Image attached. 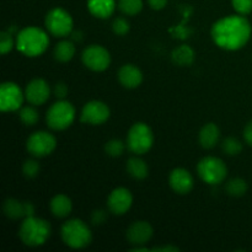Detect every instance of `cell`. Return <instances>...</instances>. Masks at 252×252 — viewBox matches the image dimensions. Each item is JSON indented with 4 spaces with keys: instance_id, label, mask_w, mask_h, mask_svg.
<instances>
[{
    "instance_id": "obj_2",
    "label": "cell",
    "mask_w": 252,
    "mask_h": 252,
    "mask_svg": "<svg viewBox=\"0 0 252 252\" xmlns=\"http://www.w3.org/2000/svg\"><path fill=\"white\" fill-rule=\"evenodd\" d=\"M48 46V34L38 27H25L17 33L16 48L27 57L41 56L46 52Z\"/></svg>"
},
{
    "instance_id": "obj_14",
    "label": "cell",
    "mask_w": 252,
    "mask_h": 252,
    "mask_svg": "<svg viewBox=\"0 0 252 252\" xmlns=\"http://www.w3.org/2000/svg\"><path fill=\"white\" fill-rule=\"evenodd\" d=\"M51 89L43 79H33L30 81L25 90V98L29 101L31 105L39 106L43 105L49 98Z\"/></svg>"
},
{
    "instance_id": "obj_13",
    "label": "cell",
    "mask_w": 252,
    "mask_h": 252,
    "mask_svg": "<svg viewBox=\"0 0 252 252\" xmlns=\"http://www.w3.org/2000/svg\"><path fill=\"white\" fill-rule=\"evenodd\" d=\"M133 203V196L129 189L125 187H118L113 189L107 199V206L111 213L115 216H123L129 211Z\"/></svg>"
},
{
    "instance_id": "obj_1",
    "label": "cell",
    "mask_w": 252,
    "mask_h": 252,
    "mask_svg": "<svg viewBox=\"0 0 252 252\" xmlns=\"http://www.w3.org/2000/svg\"><path fill=\"white\" fill-rule=\"evenodd\" d=\"M251 25L244 15H230L218 20L212 27L214 43L226 51L243 48L251 37Z\"/></svg>"
},
{
    "instance_id": "obj_25",
    "label": "cell",
    "mask_w": 252,
    "mask_h": 252,
    "mask_svg": "<svg viewBox=\"0 0 252 252\" xmlns=\"http://www.w3.org/2000/svg\"><path fill=\"white\" fill-rule=\"evenodd\" d=\"M248 184L245 180L240 179V177H235L226 182L225 191L229 196L231 197H241L248 192Z\"/></svg>"
},
{
    "instance_id": "obj_18",
    "label": "cell",
    "mask_w": 252,
    "mask_h": 252,
    "mask_svg": "<svg viewBox=\"0 0 252 252\" xmlns=\"http://www.w3.org/2000/svg\"><path fill=\"white\" fill-rule=\"evenodd\" d=\"M220 138V130H219L218 126L214 123H207L202 127L201 132H199V144L204 149H212L216 147Z\"/></svg>"
},
{
    "instance_id": "obj_17",
    "label": "cell",
    "mask_w": 252,
    "mask_h": 252,
    "mask_svg": "<svg viewBox=\"0 0 252 252\" xmlns=\"http://www.w3.org/2000/svg\"><path fill=\"white\" fill-rule=\"evenodd\" d=\"M118 80L126 89H135L142 84L143 74L138 66L125 64L118 71Z\"/></svg>"
},
{
    "instance_id": "obj_7",
    "label": "cell",
    "mask_w": 252,
    "mask_h": 252,
    "mask_svg": "<svg viewBox=\"0 0 252 252\" xmlns=\"http://www.w3.org/2000/svg\"><path fill=\"white\" fill-rule=\"evenodd\" d=\"M154 144V134L148 125L138 122L130 127L127 135V145L132 153L143 155L149 152Z\"/></svg>"
},
{
    "instance_id": "obj_39",
    "label": "cell",
    "mask_w": 252,
    "mask_h": 252,
    "mask_svg": "<svg viewBox=\"0 0 252 252\" xmlns=\"http://www.w3.org/2000/svg\"><path fill=\"white\" fill-rule=\"evenodd\" d=\"M152 251H164V252L179 251V248H175V246H158V248L152 249Z\"/></svg>"
},
{
    "instance_id": "obj_24",
    "label": "cell",
    "mask_w": 252,
    "mask_h": 252,
    "mask_svg": "<svg viewBox=\"0 0 252 252\" xmlns=\"http://www.w3.org/2000/svg\"><path fill=\"white\" fill-rule=\"evenodd\" d=\"M4 213L7 218L16 219L25 218V202H20L15 198H7L4 202Z\"/></svg>"
},
{
    "instance_id": "obj_34",
    "label": "cell",
    "mask_w": 252,
    "mask_h": 252,
    "mask_svg": "<svg viewBox=\"0 0 252 252\" xmlns=\"http://www.w3.org/2000/svg\"><path fill=\"white\" fill-rule=\"evenodd\" d=\"M107 220V212L103 211V209H95L91 214V223L93 225L98 226L102 225Z\"/></svg>"
},
{
    "instance_id": "obj_28",
    "label": "cell",
    "mask_w": 252,
    "mask_h": 252,
    "mask_svg": "<svg viewBox=\"0 0 252 252\" xmlns=\"http://www.w3.org/2000/svg\"><path fill=\"white\" fill-rule=\"evenodd\" d=\"M19 117L25 126H34L38 122V112L32 106H25L20 110Z\"/></svg>"
},
{
    "instance_id": "obj_4",
    "label": "cell",
    "mask_w": 252,
    "mask_h": 252,
    "mask_svg": "<svg viewBox=\"0 0 252 252\" xmlns=\"http://www.w3.org/2000/svg\"><path fill=\"white\" fill-rule=\"evenodd\" d=\"M62 240L71 249H84L90 245L93 234L89 226L80 219H70L62 225Z\"/></svg>"
},
{
    "instance_id": "obj_12",
    "label": "cell",
    "mask_w": 252,
    "mask_h": 252,
    "mask_svg": "<svg viewBox=\"0 0 252 252\" xmlns=\"http://www.w3.org/2000/svg\"><path fill=\"white\" fill-rule=\"evenodd\" d=\"M111 111L108 106L102 101H90L85 103L81 111V122L88 125L98 126L105 123L110 118Z\"/></svg>"
},
{
    "instance_id": "obj_30",
    "label": "cell",
    "mask_w": 252,
    "mask_h": 252,
    "mask_svg": "<svg viewBox=\"0 0 252 252\" xmlns=\"http://www.w3.org/2000/svg\"><path fill=\"white\" fill-rule=\"evenodd\" d=\"M22 172H24V176L27 179H33L38 175L39 172V164L36 160L29 159L24 162L22 165Z\"/></svg>"
},
{
    "instance_id": "obj_6",
    "label": "cell",
    "mask_w": 252,
    "mask_h": 252,
    "mask_svg": "<svg viewBox=\"0 0 252 252\" xmlns=\"http://www.w3.org/2000/svg\"><path fill=\"white\" fill-rule=\"evenodd\" d=\"M197 172L202 181L206 184L219 185L226 179L228 167L219 158L206 157L197 164Z\"/></svg>"
},
{
    "instance_id": "obj_38",
    "label": "cell",
    "mask_w": 252,
    "mask_h": 252,
    "mask_svg": "<svg viewBox=\"0 0 252 252\" xmlns=\"http://www.w3.org/2000/svg\"><path fill=\"white\" fill-rule=\"evenodd\" d=\"M34 216V206L31 202H25V218Z\"/></svg>"
},
{
    "instance_id": "obj_36",
    "label": "cell",
    "mask_w": 252,
    "mask_h": 252,
    "mask_svg": "<svg viewBox=\"0 0 252 252\" xmlns=\"http://www.w3.org/2000/svg\"><path fill=\"white\" fill-rule=\"evenodd\" d=\"M244 139H245L246 144L252 147V121H250L244 128Z\"/></svg>"
},
{
    "instance_id": "obj_3",
    "label": "cell",
    "mask_w": 252,
    "mask_h": 252,
    "mask_svg": "<svg viewBox=\"0 0 252 252\" xmlns=\"http://www.w3.org/2000/svg\"><path fill=\"white\" fill-rule=\"evenodd\" d=\"M22 243L30 248H37L47 243L51 236V225L47 220L36 217H29L22 221L19 230Z\"/></svg>"
},
{
    "instance_id": "obj_9",
    "label": "cell",
    "mask_w": 252,
    "mask_h": 252,
    "mask_svg": "<svg viewBox=\"0 0 252 252\" xmlns=\"http://www.w3.org/2000/svg\"><path fill=\"white\" fill-rule=\"evenodd\" d=\"M57 147V139L53 134L44 130L34 132L26 142L27 152L36 158H43L52 154Z\"/></svg>"
},
{
    "instance_id": "obj_31",
    "label": "cell",
    "mask_w": 252,
    "mask_h": 252,
    "mask_svg": "<svg viewBox=\"0 0 252 252\" xmlns=\"http://www.w3.org/2000/svg\"><path fill=\"white\" fill-rule=\"evenodd\" d=\"M112 30L118 36H125L129 32V22L125 17H116L112 22Z\"/></svg>"
},
{
    "instance_id": "obj_21",
    "label": "cell",
    "mask_w": 252,
    "mask_h": 252,
    "mask_svg": "<svg viewBox=\"0 0 252 252\" xmlns=\"http://www.w3.org/2000/svg\"><path fill=\"white\" fill-rule=\"evenodd\" d=\"M171 59L176 65L189 66L194 62V51L187 44H181L172 51Z\"/></svg>"
},
{
    "instance_id": "obj_29",
    "label": "cell",
    "mask_w": 252,
    "mask_h": 252,
    "mask_svg": "<svg viewBox=\"0 0 252 252\" xmlns=\"http://www.w3.org/2000/svg\"><path fill=\"white\" fill-rule=\"evenodd\" d=\"M126 144L120 139H112L108 140L105 144V152L106 154L110 155L112 158H118L125 153Z\"/></svg>"
},
{
    "instance_id": "obj_26",
    "label": "cell",
    "mask_w": 252,
    "mask_h": 252,
    "mask_svg": "<svg viewBox=\"0 0 252 252\" xmlns=\"http://www.w3.org/2000/svg\"><path fill=\"white\" fill-rule=\"evenodd\" d=\"M118 7L125 15L134 16V15L139 14L142 11L143 1L142 0H120Z\"/></svg>"
},
{
    "instance_id": "obj_16",
    "label": "cell",
    "mask_w": 252,
    "mask_h": 252,
    "mask_svg": "<svg viewBox=\"0 0 252 252\" xmlns=\"http://www.w3.org/2000/svg\"><path fill=\"white\" fill-rule=\"evenodd\" d=\"M170 187L179 194H187L193 189L194 180L189 171L185 169L172 170L169 177Z\"/></svg>"
},
{
    "instance_id": "obj_37",
    "label": "cell",
    "mask_w": 252,
    "mask_h": 252,
    "mask_svg": "<svg viewBox=\"0 0 252 252\" xmlns=\"http://www.w3.org/2000/svg\"><path fill=\"white\" fill-rule=\"evenodd\" d=\"M148 1H149L150 7L154 10L164 9L167 4V0H148Z\"/></svg>"
},
{
    "instance_id": "obj_20",
    "label": "cell",
    "mask_w": 252,
    "mask_h": 252,
    "mask_svg": "<svg viewBox=\"0 0 252 252\" xmlns=\"http://www.w3.org/2000/svg\"><path fill=\"white\" fill-rule=\"evenodd\" d=\"M49 208L56 218H65L71 213L73 203H71V199L65 194H56L51 199Z\"/></svg>"
},
{
    "instance_id": "obj_11",
    "label": "cell",
    "mask_w": 252,
    "mask_h": 252,
    "mask_svg": "<svg viewBox=\"0 0 252 252\" xmlns=\"http://www.w3.org/2000/svg\"><path fill=\"white\" fill-rule=\"evenodd\" d=\"M25 94L19 85L11 81L1 84L0 88V108L4 112L16 111L21 107Z\"/></svg>"
},
{
    "instance_id": "obj_35",
    "label": "cell",
    "mask_w": 252,
    "mask_h": 252,
    "mask_svg": "<svg viewBox=\"0 0 252 252\" xmlns=\"http://www.w3.org/2000/svg\"><path fill=\"white\" fill-rule=\"evenodd\" d=\"M54 95H56V97H58L59 100H63V98L66 97V95H68V86H66L65 83H63V81H59V83H57L56 85H54Z\"/></svg>"
},
{
    "instance_id": "obj_19",
    "label": "cell",
    "mask_w": 252,
    "mask_h": 252,
    "mask_svg": "<svg viewBox=\"0 0 252 252\" xmlns=\"http://www.w3.org/2000/svg\"><path fill=\"white\" fill-rule=\"evenodd\" d=\"M88 9L98 19H108L116 9V0H88Z\"/></svg>"
},
{
    "instance_id": "obj_33",
    "label": "cell",
    "mask_w": 252,
    "mask_h": 252,
    "mask_svg": "<svg viewBox=\"0 0 252 252\" xmlns=\"http://www.w3.org/2000/svg\"><path fill=\"white\" fill-rule=\"evenodd\" d=\"M14 47V39H12L10 32H1L0 34V52L1 54L9 53Z\"/></svg>"
},
{
    "instance_id": "obj_15",
    "label": "cell",
    "mask_w": 252,
    "mask_h": 252,
    "mask_svg": "<svg viewBox=\"0 0 252 252\" xmlns=\"http://www.w3.org/2000/svg\"><path fill=\"white\" fill-rule=\"evenodd\" d=\"M153 230L152 225L148 221L138 220L130 224L129 228L127 229V240L129 241L132 245L134 246H144L150 241L153 238Z\"/></svg>"
},
{
    "instance_id": "obj_8",
    "label": "cell",
    "mask_w": 252,
    "mask_h": 252,
    "mask_svg": "<svg viewBox=\"0 0 252 252\" xmlns=\"http://www.w3.org/2000/svg\"><path fill=\"white\" fill-rule=\"evenodd\" d=\"M46 27L49 33L56 37H66L73 31V19L62 7H54L47 14Z\"/></svg>"
},
{
    "instance_id": "obj_27",
    "label": "cell",
    "mask_w": 252,
    "mask_h": 252,
    "mask_svg": "<svg viewBox=\"0 0 252 252\" xmlns=\"http://www.w3.org/2000/svg\"><path fill=\"white\" fill-rule=\"evenodd\" d=\"M221 149L229 157H236V155H239L243 152V143L238 138H225L223 143H221Z\"/></svg>"
},
{
    "instance_id": "obj_32",
    "label": "cell",
    "mask_w": 252,
    "mask_h": 252,
    "mask_svg": "<svg viewBox=\"0 0 252 252\" xmlns=\"http://www.w3.org/2000/svg\"><path fill=\"white\" fill-rule=\"evenodd\" d=\"M231 4L240 15H249L252 11V0H231Z\"/></svg>"
},
{
    "instance_id": "obj_22",
    "label": "cell",
    "mask_w": 252,
    "mask_h": 252,
    "mask_svg": "<svg viewBox=\"0 0 252 252\" xmlns=\"http://www.w3.org/2000/svg\"><path fill=\"white\" fill-rule=\"evenodd\" d=\"M127 171L133 179L135 180H144L148 176V165L143 159L138 157H133L128 159L127 161Z\"/></svg>"
},
{
    "instance_id": "obj_5",
    "label": "cell",
    "mask_w": 252,
    "mask_h": 252,
    "mask_svg": "<svg viewBox=\"0 0 252 252\" xmlns=\"http://www.w3.org/2000/svg\"><path fill=\"white\" fill-rule=\"evenodd\" d=\"M74 120H75V108L68 101L59 100L47 111V126L53 130L66 129L73 125Z\"/></svg>"
},
{
    "instance_id": "obj_23",
    "label": "cell",
    "mask_w": 252,
    "mask_h": 252,
    "mask_svg": "<svg viewBox=\"0 0 252 252\" xmlns=\"http://www.w3.org/2000/svg\"><path fill=\"white\" fill-rule=\"evenodd\" d=\"M53 56L61 63H66L75 56V46L71 41H61L54 47Z\"/></svg>"
},
{
    "instance_id": "obj_10",
    "label": "cell",
    "mask_w": 252,
    "mask_h": 252,
    "mask_svg": "<svg viewBox=\"0 0 252 252\" xmlns=\"http://www.w3.org/2000/svg\"><path fill=\"white\" fill-rule=\"evenodd\" d=\"M81 59H83L84 65L94 71L106 70L111 64L110 52L98 44H93L84 49Z\"/></svg>"
}]
</instances>
